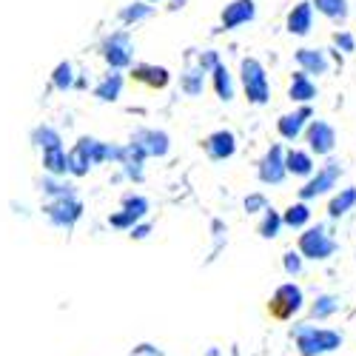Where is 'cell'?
Wrapping results in <instances>:
<instances>
[{
	"label": "cell",
	"mask_w": 356,
	"mask_h": 356,
	"mask_svg": "<svg viewBox=\"0 0 356 356\" xmlns=\"http://www.w3.org/2000/svg\"><path fill=\"white\" fill-rule=\"evenodd\" d=\"M293 342H296L300 356H322V353H331V350L342 348L345 337H342V331H334V328L296 325V328H293Z\"/></svg>",
	"instance_id": "cell-1"
},
{
	"label": "cell",
	"mask_w": 356,
	"mask_h": 356,
	"mask_svg": "<svg viewBox=\"0 0 356 356\" xmlns=\"http://www.w3.org/2000/svg\"><path fill=\"white\" fill-rule=\"evenodd\" d=\"M240 80L245 88V97L254 106H265L271 100V83H268V72L257 60V57H245L240 63Z\"/></svg>",
	"instance_id": "cell-2"
},
{
	"label": "cell",
	"mask_w": 356,
	"mask_h": 356,
	"mask_svg": "<svg viewBox=\"0 0 356 356\" xmlns=\"http://www.w3.org/2000/svg\"><path fill=\"white\" fill-rule=\"evenodd\" d=\"M300 251L305 259H314V262H325L331 259L337 251H339V243L328 234L325 225H314V228H305L300 234Z\"/></svg>",
	"instance_id": "cell-3"
},
{
	"label": "cell",
	"mask_w": 356,
	"mask_h": 356,
	"mask_svg": "<svg viewBox=\"0 0 356 356\" xmlns=\"http://www.w3.org/2000/svg\"><path fill=\"white\" fill-rule=\"evenodd\" d=\"M305 308V293L296 282H282L277 285V291L271 293V302H268V311L271 316L277 319H293Z\"/></svg>",
	"instance_id": "cell-4"
},
{
	"label": "cell",
	"mask_w": 356,
	"mask_h": 356,
	"mask_svg": "<svg viewBox=\"0 0 356 356\" xmlns=\"http://www.w3.org/2000/svg\"><path fill=\"white\" fill-rule=\"evenodd\" d=\"M339 177H342V163H339V160H325V165L300 188V200L308 202V200H316V197H322V194L334 191L337 183H339Z\"/></svg>",
	"instance_id": "cell-5"
},
{
	"label": "cell",
	"mask_w": 356,
	"mask_h": 356,
	"mask_svg": "<svg viewBox=\"0 0 356 356\" xmlns=\"http://www.w3.org/2000/svg\"><path fill=\"white\" fill-rule=\"evenodd\" d=\"M103 60L108 63L111 72H123L134 60V43L129 32H114L103 40Z\"/></svg>",
	"instance_id": "cell-6"
},
{
	"label": "cell",
	"mask_w": 356,
	"mask_h": 356,
	"mask_svg": "<svg viewBox=\"0 0 356 356\" xmlns=\"http://www.w3.org/2000/svg\"><path fill=\"white\" fill-rule=\"evenodd\" d=\"M257 177H259V183H265V186H280V183H285L288 165H285V148H282L280 143H274L268 152L262 154V160L257 163Z\"/></svg>",
	"instance_id": "cell-7"
},
{
	"label": "cell",
	"mask_w": 356,
	"mask_h": 356,
	"mask_svg": "<svg viewBox=\"0 0 356 356\" xmlns=\"http://www.w3.org/2000/svg\"><path fill=\"white\" fill-rule=\"evenodd\" d=\"M43 214L49 217L51 225L57 228H72L83 217V202L77 197H63V200H51L43 205Z\"/></svg>",
	"instance_id": "cell-8"
},
{
	"label": "cell",
	"mask_w": 356,
	"mask_h": 356,
	"mask_svg": "<svg viewBox=\"0 0 356 356\" xmlns=\"http://www.w3.org/2000/svg\"><path fill=\"white\" fill-rule=\"evenodd\" d=\"M305 143H308V152L316 157H328L337 145V129L325 120H311L305 129Z\"/></svg>",
	"instance_id": "cell-9"
},
{
	"label": "cell",
	"mask_w": 356,
	"mask_h": 356,
	"mask_svg": "<svg viewBox=\"0 0 356 356\" xmlns=\"http://www.w3.org/2000/svg\"><path fill=\"white\" fill-rule=\"evenodd\" d=\"M129 143L137 145L145 157H165L168 148H171V137L165 131H157V129H137Z\"/></svg>",
	"instance_id": "cell-10"
},
{
	"label": "cell",
	"mask_w": 356,
	"mask_h": 356,
	"mask_svg": "<svg viewBox=\"0 0 356 356\" xmlns=\"http://www.w3.org/2000/svg\"><path fill=\"white\" fill-rule=\"evenodd\" d=\"M311 117H314L311 106H300V108L291 111V114H282L280 120H277L280 137H282V140H291V143H293L296 137H302L305 129H308V123H311Z\"/></svg>",
	"instance_id": "cell-11"
},
{
	"label": "cell",
	"mask_w": 356,
	"mask_h": 356,
	"mask_svg": "<svg viewBox=\"0 0 356 356\" xmlns=\"http://www.w3.org/2000/svg\"><path fill=\"white\" fill-rule=\"evenodd\" d=\"M202 148L214 163H222V160H231L236 154V137L231 131L220 129V131H211L209 137L202 140Z\"/></svg>",
	"instance_id": "cell-12"
},
{
	"label": "cell",
	"mask_w": 356,
	"mask_h": 356,
	"mask_svg": "<svg viewBox=\"0 0 356 356\" xmlns=\"http://www.w3.org/2000/svg\"><path fill=\"white\" fill-rule=\"evenodd\" d=\"M293 60H296V66H300V72H305L308 77H311V74H316V77H319V74H328V69H331L328 54H325L322 49H311V46L296 49Z\"/></svg>",
	"instance_id": "cell-13"
},
{
	"label": "cell",
	"mask_w": 356,
	"mask_h": 356,
	"mask_svg": "<svg viewBox=\"0 0 356 356\" xmlns=\"http://www.w3.org/2000/svg\"><path fill=\"white\" fill-rule=\"evenodd\" d=\"M254 17H257L254 0H231V3L222 9V29L231 32V29H240V26L251 23Z\"/></svg>",
	"instance_id": "cell-14"
},
{
	"label": "cell",
	"mask_w": 356,
	"mask_h": 356,
	"mask_svg": "<svg viewBox=\"0 0 356 356\" xmlns=\"http://www.w3.org/2000/svg\"><path fill=\"white\" fill-rule=\"evenodd\" d=\"M285 26H288V32L296 35V38L311 35V29H314V3H305V0H302V3H296L288 12Z\"/></svg>",
	"instance_id": "cell-15"
},
{
	"label": "cell",
	"mask_w": 356,
	"mask_h": 356,
	"mask_svg": "<svg viewBox=\"0 0 356 356\" xmlns=\"http://www.w3.org/2000/svg\"><path fill=\"white\" fill-rule=\"evenodd\" d=\"M131 77L148 88H165L171 83V74L165 66H154V63H137L131 66Z\"/></svg>",
	"instance_id": "cell-16"
},
{
	"label": "cell",
	"mask_w": 356,
	"mask_h": 356,
	"mask_svg": "<svg viewBox=\"0 0 356 356\" xmlns=\"http://www.w3.org/2000/svg\"><path fill=\"white\" fill-rule=\"evenodd\" d=\"M92 165H95V160H92V154H88V137H80L74 143V148L69 152V174L72 177H86L88 171H92Z\"/></svg>",
	"instance_id": "cell-17"
},
{
	"label": "cell",
	"mask_w": 356,
	"mask_h": 356,
	"mask_svg": "<svg viewBox=\"0 0 356 356\" xmlns=\"http://www.w3.org/2000/svg\"><path fill=\"white\" fill-rule=\"evenodd\" d=\"M285 165H288V174L293 177H314V154L311 152H302V148H288L285 152Z\"/></svg>",
	"instance_id": "cell-18"
},
{
	"label": "cell",
	"mask_w": 356,
	"mask_h": 356,
	"mask_svg": "<svg viewBox=\"0 0 356 356\" xmlns=\"http://www.w3.org/2000/svg\"><path fill=\"white\" fill-rule=\"evenodd\" d=\"M288 97L293 103H300V106H308L316 97V83L305 72H296L293 80H291V86H288Z\"/></svg>",
	"instance_id": "cell-19"
},
{
	"label": "cell",
	"mask_w": 356,
	"mask_h": 356,
	"mask_svg": "<svg viewBox=\"0 0 356 356\" xmlns=\"http://www.w3.org/2000/svg\"><path fill=\"white\" fill-rule=\"evenodd\" d=\"M123 74L120 72H108L97 86H95V97L100 100V103H114L117 97H120V92H123Z\"/></svg>",
	"instance_id": "cell-20"
},
{
	"label": "cell",
	"mask_w": 356,
	"mask_h": 356,
	"mask_svg": "<svg viewBox=\"0 0 356 356\" xmlns=\"http://www.w3.org/2000/svg\"><path fill=\"white\" fill-rule=\"evenodd\" d=\"M356 205V188L353 186H348V188H339L334 197H331V202H328V217L331 220H339V217H345L350 209Z\"/></svg>",
	"instance_id": "cell-21"
},
{
	"label": "cell",
	"mask_w": 356,
	"mask_h": 356,
	"mask_svg": "<svg viewBox=\"0 0 356 356\" xmlns=\"http://www.w3.org/2000/svg\"><path fill=\"white\" fill-rule=\"evenodd\" d=\"M43 171L49 177H63L69 174V154L63 148H51V152H43Z\"/></svg>",
	"instance_id": "cell-22"
},
{
	"label": "cell",
	"mask_w": 356,
	"mask_h": 356,
	"mask_svg": "<svg viewBox=\"0 0 356 356\" xmlns=\"http://www.w3.org/2000/svg\"><path fill=\"white\" fill-rule=\"evenodd\" d=\"M342 308V300L339 296H334V293H319L316 300L311 302V319H331L337 311Z\"/></svg>",
	"instance_id": "cell-23"
},
{
	"label": "cell",
	"mask_w": 356,
	"mask_h": 356,
	"mask_svg": "<svg viewBox=\"0 0 356 356\" xmlns=\"http://www.w3.org/2000/svg\"><path fill=\"white\" fill-rule=\"evenodd\" d=\"M282 222L288 225V228H296V231H300V228H305L308 222H311V205L308 202H291L288 205V209L282 211Z\"/></svg>",
	"instance_id": "cell-24"
},
{
	"label": "cell",
	"mask_w": 356,
	"mask_h": 356,
	"mask_svg": "<svg viewBox=\"0 0 356 356\" xmlns=\"http://www.w3.org/2000/svg\"><path fill=\"white\" fill-rule=\"evenodd\" d=\"M211 83H214V92H217L220 100H225V103L234 100V80H231V72L222 63L211 72Z\"/></svg>",
	"instance_id": "cell-25"
},
{
	"label": "cell",
	"mask_w": 356,
	"mask_h": 356,
	"mask_svg": "<svg viewBox=\"0 0 356 356\" xmlns=\"http://www.w3.org/2000/svg\"><path fill=\"white\" fill-rule=\"evenodd\" d=\"M32 143H35L38 148H43V152H51V148H63L60 131L51 129V126H38V129L32 131Z\"/></svg>",
	"instance_id": "cell-26"
},
{
	"label": "cell",
	"mask_w": 356,
	"mask_h": 356,
	"mask_svg": "<svg viewBox=\"0 0 356 356\" xmlns=\"http://www.w3.org/2000/svg\"><path fill=\"white\" fill-rule=\"evenodd\" d=\"M314 9L328 20H345L348 17V0H314Z\"/></svg>",
	"instance_id": "cell-27"
},
{
	"label": "cell",
	"mask_w": 356,
	"mask_h": 356,
	"mask_svg": "<svg viewBox=\"0 0 356 356\" xmlns=\"http://www.w3.org/2000/svg\"><path fill=\"white\" fill-rule=\"evenodd\" d=\"M205 74H209V72H202L200 66H191V69H186V74H183L180 86H183V92H186L188 97H197V95H202Z\"/></svg>",
	"instance_id": "cell-28"
},
{
	"label": "cell",
	"mask_w": 356,
	"mask_h": 356,
	"mask_svg": "<svg viewBox=\"0 0 356 356\" xmlns=\"http://www.w3.org/2000/svg\"><path fill=\"white\" fill-rule=\"evenodd\" d=\"M282 225H285V222H282V214H280L277 209H268V211L262 214V220H259V228H257V231H259L262 240H274Z\"/></svg>",
	"instance_id": "cell-29"
},
{
	"label": "cell",
	"mask_w": 356,
	"mask_h": 356,
	"mask_svg": "<svg viewBox=\"0 0 356 356\" xmlns=\"http://www.w3.org/2000/svg\"><path fill=\"white\" fill-rule=\"evenodd\" d=\"M40 188H43V194H49L51 200L77 197V194H74V186H72V183H66V180H60V177H46V180L40 183Z\"/></svg>",
	"instance_id": "cell-30"
},
{
	"label": "cell",
	"mask_w": 356,
	"mask_h": 356,
	"mask_svg": "<svg viewBox=\"0 0 356 356\" xmlns=\"http://www.w3.org/2000/svg\"><path fill=\"white\" fill-rule=\"evenodd\" d=\"M152 12H154V6H148L145 0H137V3H129V6L120 9V20H123L126 26H131V23L148 20V17H152Z\"/></svg>",
	"instance_id": "cell-31"
},
{
	"label": "cell",
	"mask_w": 356,
	"mask_h": 356,
	"mask_svg": "<svg viewBox=\"0 0 356 356\" xmlns=\"http://www.w3.org/2000/svg\"><path fill=\"white\" fill-rule=\"evenodd\" d=\"M51 86L57 88V92H69V88L74 86V69H72L69 60H63V63L54 66V72H51Z\"/></svg>",
	"instance_id": "cell-32"
},
{
	"label": "cell",
	"mask_w": 356,
	"mask_h": 356,
	"mask_svg": "<svg viewBox=\"0 0 356 356\" xmlns=\"http://www.w3.org/2000/svg\"><path fill=\"white\" fill-rule=\"evenodd\" d=\"M123 209H126L129 214H134L137 220H143V217L148 214V209H152V202H148L145 197H140V194H126V197H123Z\"/></svg>",
	"instance_id": "cell-33"
},
{
	"label": "cell",
	"mask_w": 356,
	"mask_h": 356,
	"mask_svg": "<svg viewBox=\"0 0 356 356\" xmlns=\"http://www.w3.org/2000/svg\"><path fill=\"white\" fill-rule=\"evenodd\" d=\"M302 265H305V257L300 251H285L282 257V268L288 277H300L302 274Z\"/></svg>",
	"instance_id": "cell-34"
},
{
	"label": "cell",
	"mask_w": 356,
	"mask_h": 356,
	"mask_svg": "<svg viewBox=\"0 0 356 356\" xmlns=\"http://www.w3.org/2000/svg\"><path fill=\"white\" fill-rule=\"evenodd\" d=\"M137 222H140V220H137L134 214H129L126 209H120L117 214H111V217H108V225H111V228H120V231H131Z\"/></svg>",
	"instance_id": "cell-35"
},
{
	"label": "cell",
	"mask_w": 356,
	"mask_h": 356,
	"mask_svg": "<svg viewBox=\"0 0 356 356\" xmlns=\"http://www.w3.org/2000/svg\"><path fill=\"white\" fill-rule=\"evenodd\" d=\"M243 205H245L248 214H265L268 211V200H265V194H248Z\"/></svg>",
	"instance_id": "cell-36"
},
{
	"label": "cell",
	"mask_w": 356,
	"mask_h": 356,
	"mask_svg": "<svg viewBox=\"0 0 356 356\" xmlns=\"http://www.w3.org/2000/svg\"><path fill=\"white\" fill-rule=\"evenodd\" d=\"M197 66H200L202 72H209V74H211V72L220 66V57H217V51H202V54H200V60H197Z\"/></svg>",
	"instance_id": "cell-37"
},
{
	"label": "cell",
	"mask_w": 356,
	"mask_h": 356,
	"mask_svg": "<svg viewBox=\"0 0 356 356\" xmlns=\"http://www.w3.org/2000/svg\"><path fill=\"white\" fill-rule=\"evenodd\" d=\"M334 43H337L342 51H356V40H353L350 32H337V35H334Z\"/></svg>",
	"instance_id": "cell-38"
},
{
	"label": "cell",
	"mask_w": 356,
	"mask_h": 356,
	"mask_svg": "<svg viewBox=\"0 0 356 356\" xmlns=\"http://www.w3.org/2000/svg\"><path fill=\"white\" fill-rule=\"evenodd\" d=\"M148 234H152V225H148V222H137V225L129 231V236H131V240H145Z\"/></svg>",
	"instance_id": "cell-39"
},
{
	"label": "cell",
	"mask_w": 356,
	"mask_h": 356,
	"mask_svg": "<svg viewBox=\"0 0 356 356\" xmlns=\"http://www.w3.org/2000/svg\"><path fill=\"white\" fill-rule=\"evenodd\" d=\"M123 171H126V177H131V180H143V163H129V165H123Z\"/></svg>",
	"instance_id": "cell-40"
},
{
	"label": "cell",
	"mask_w": 356,
	"mask_h": 356,
	"mask_svg": "<svg viewBox=\"0 0 356 356\" xmlns=\"http://www.w3.org/2000/svg\"><path fill=\"white\" fill-rule=\"evenodd\" d=\"M186 3H188V0H168V9H171V12H180Z\"/></svg>",
	"instance_id": "cell-41"
},
{
	"label": "cell",
	"mask_w": 356,
	"mask_h": 356,
	"mask_svg": "<svg viewBox=\"0 0 356 356\" xmlns=\"http://www.w3.org/2000/svg\"><path fill=\"white\" fill-rule=\"evenodd\" d=\"M145 3H160V0H145Z\"/></svg>",
	"instance_id": "cell-42"
}]
</instances>
